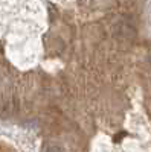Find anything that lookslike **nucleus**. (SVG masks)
Returning a JSON list of instances; mask_svg holds the SVG:
<instances>
[{
    "instance_id": "nucleus-1",
    "label": "nucleus",
    "mask_w": 151,
    "mask_h": 152,
    "mask_svg": "<svg viewBox=\"0 0 151 152\" xmlns=\"http://www.w3.org/2000/svg\"><path fill=\"white\" fill-rule=\"evenodd\" d=\"M118 32H119L121 37H125V38H131L136 34L134 29L130 28V26H127V24H119V26H118Z\"/></svg>"
},
{
    "instance_id": "nucleus-2",
    "label": "nucleus",
    "mask_w": 151,
    "mask_h": 152,
    "mask_svg": "<svg viewBox=\"0 0 151 152\" xmlns=\"http://www.w3.org/2000/svg\"><path fill=\"white\" fill-rule=\"evenodd\" d=\"M46 152H61V151H60L58 148H49V149H47Z\"/></svg>"
}]
</instances>
